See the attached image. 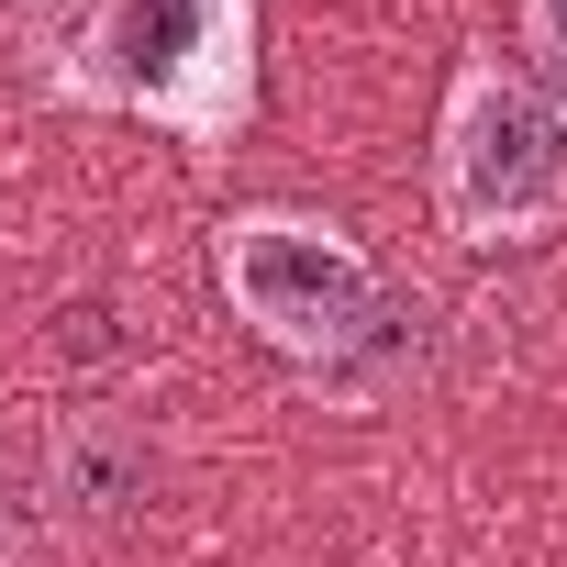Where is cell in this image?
I'll return each mask as SVG.
<instances>
[{
	"instance_id": "obj_1",
	"label": "cell",
	"mask_w": 567,
	"mask_h": 567,
	"mask_svg": "<svg viewBox=\"0 0 567 567\" xmlns=\"http://www.w3.org/2000/svg\"><path fill=\"white\" fill-rule=\"evenodd\" d=\"M245 34H256L245 0H101L90 90L134 101L145 123H167L189 145H212L245 112Z\"/></svg>"
},
{
	"instance_id": "obj_2",
	"label": "cell",
	"mask_w": 567,
	"mask_h": 567,
	"mask_svg": "<svg viewBox=\"0 0 567 567\" xmlns=\"http://www.w3.org/2000/svg\"><path fill=\"white\" fill-rule=\"evenodd\" d=\"M434 189H445V223H456L467 245L567 223V112H556L545 90L501 79V68H467L456 101H445Z\"/></svg>"
},
{
	"instance_id": "obj_3",
	"label": "cell",
	"mask_w": 567,
	"mask_h": 567,
	"mask_svg": "<svg viewBox=\"0 0 567 567\" xmlns=\"http://www.w3.org/2000/svg\"><path fill=\"white\" fill-rule=\"evenodd\" d=\"M223 290L234 312L290 346V357H346L368 323H379V267L334 234V223H301V212H245L223 223Z\"/></svg>"
},
{
	"instance_id": "obj_4",
	"label": "cell",
	"mask_w": 567,
	"mask_h": 567,
	"mask_svg": "<svg viewBox=\"0 0 567 567\" xmlns=\"http://www.w3.org/2000/svg\"><path fill=\"white\" fill-rule=\"evenodd\" d=\"M145 489H156V456H145V434H134L123 412H68V423H56V445H45V501H56L68 523H123V512H145Z\"/></svg>"
},
{
	"instance_id": "obj_5",
	"label": "cell",
	"mask_w": 567,
	"mask_h": 567,
	"mask_svg": "<svg viewBox=\"0 0 567 567\" xmlns=\"http://www.w3.org/2000/svg\"><path fill=\"white\" fill-rule=\"evenodd\" d=\"M523 23H534V56H545L556 90H567V0H523Z\"/></svg>"
},
{
	"instance_id": "obj_6",
	"label": "cell",
	"mask_w": 567,
	"mask_h": 567,
	"mask_svg": "<svg viewBox=\"0 0 567 567\" xmlns=\"http://www.w3.org/2000/svg\"><path fill=\"white\" fill-rule=\"evenodd\" d=\"M0 567H12V534H0Z\"/></svg>"
}]
</instances>
